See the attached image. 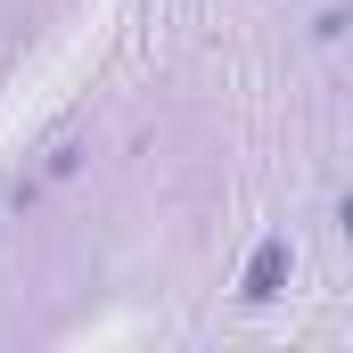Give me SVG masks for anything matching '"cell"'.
Wrapping results in <instances>:
<instances>
[{"label": "cell", "instance_id": "1", "mask_svg": "<svg viewBox=\"0 0 353 353\" xmlns=\"http://www.w3.org/2000/svg\"><path fill=\"white\" fill-rule=\"evenodd\" d=\"M279 271H288V239H263V255H255V271H247V296H271Z\"/></svg>", "mask_w": 353, "mask_h": 353}]
</instances>
